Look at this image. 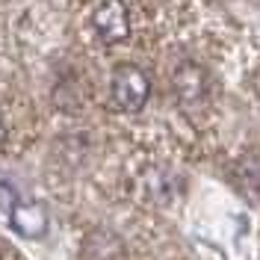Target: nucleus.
Wrapping results in <instances>:
<instances>
[{
    "label": "nucleus",
    "instance_id": "1",
    "mask_svg": "<svg viewBox=\"0 0 260 260\" xmlns=\"http://www.w3.org/2000/svg\"><path fill=\"white\" fill-rule=\"evenodd\" d=\"M110 98H113L115 110L121 113H139L151 98V80L139 65H118L110 80Z\"/></svg>",
    "mask_w": 260,
    "mask_h": 260
},
{
    "label": "nucleus",
    "instance_id": "5",
    "mask_svg": "<svg viewBox=\"0 0 260 260\" xmlns=\"http://www.w3.org/2000/svg\"><path fill=\"white\" fill-rule=\"evenodd\" d=\"M6 136H9V130H6V118H3V113H0V145L6 142Z\"/></svg>",
    "mask_w": 260,
    "mask_h": 260
},
{
    "label": "nucleus",
    "instance_id": "2",
    "mask_svg": "<svg viewBox=\"0 0 260 260\" xmlns=\"http://www.w3.org/2000/svg\"><path fill=\"white\" fill-rule=\"evenodd\" d=\"M92 27L104 45H121L130 39V9L124 0H101L92 12Z\"/></svg>",
    "mask_w": 260,
    "mask_h": 260
},
{
    "label": "nucleus",
    "instance_id": "3",
    "mask_svg": "<svg viewBox=\"0 0 260 260\" xmlns=\"http://www.w3.org/2000/svg\"><path fill=\"white\" fill-rule=\"evenodd\" d=\"M172 86L183 107H195L207 98V74L198 62H180L172 74Z\"/></svg>",
    "mask_w": 260,
    "mask_h": 260
},
{
    "label": "nucleus",
    "instance_id": "4",
    "mask_svg": "<svg viewBox=\"0 0 260 260\" xmlns=\"http://www.w3.org/2000/svg\"><path fill=\"white\" fill-rule=\"evenodd\" d=\"M12 228H15L21 237H42L45 228H48V216L39 204H30V201H15L12 204Z\"/></svg>",
    "mask_w": 260,
    "mask_h": 260
}]
</instances>
